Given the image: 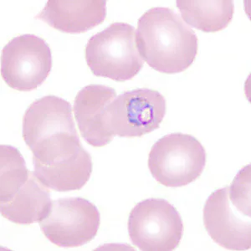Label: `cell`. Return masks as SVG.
<instances>
[{
	"instance_id": "1",
	"label": "cell",
	"mask_w": 251,
	"mask_h": 251,
	"mask_svg": "<svg viewBox=\"0 0 251 251\" xmlns=\"http://www.w3.org/2000/svg\"><path fill=\"white\" fill-rule=\"evenodd\" d=\"M136 45L143 61L164 74L183 72L198 53L195 32L173 9L151 8L138 20Z\"/></svg>"
},
{
	"instance_id": "2",
	"label": "cell",
	"mask_w": 251,
	"mask_h": 251,
	"mask_svg": "<svg viewBox=\"0 0 251 251\" xmlns=\"http://www.w3.org/2000/svg\"><path fill=\"white\" fill-rule=\"evenodd\" d=\"M203 224L214 242L229 251L251 248V166L231 185L212 193L203 207Z\"/></svg>"
},
{
	"instance_id": "3",
	"label": "cell",
	"mask_w": 251,
	"mask_h": 251,
	"mask_svg": "<svg viewBox=\"0 0 251 251\" xmlns=\"http://www.w3.org/2000/svg\"><path fill=\"white\" fill-rule=\"evenodd\" d=\"M0 211L18 225H31L46 217L51 206L50 191L26 167L16 148L0 146Z\"/></svg>"
},
{
	"instance_id": "4",
	"label": "cell",
	"mask_w": 251,
	"mask_h": 251,
	"mask_svg": "<svg viewBox=\"0 0 251 251\" xmlns=\"http://www.w3.org/2000/svg\"><path fill=\"white\" fill-rule=\"evenodd\" d=\"M86 60L96 76L118 82L131 80L144 65L136 45L134 26L117 22L93 35L86 45Z\"/></svg>"
},
{
	"instance_id": "5",
	"label": "cell",
	"mask_w": 251,
	"mask_h": 251,
	"mask_svg": "<svg viewBox=\"0 0 251 251\" xmlns=\"http://www.w3.org/2000/svg\"><path fill=\"white\" fill-rule=\"evenodd\" d=\"M207 154L203 145L192 135H166L152 146L149 168L162 185L178 188L193 183L203 173Z\"/></svg>"
},
{
	"instance_id": "6",
	"label": "cell",
	"mask_w": 251,
	"mask_h": 251,
	"mask_svg": "<svg viewBox=\"0 0 251 251\" xmlns=\"http://www.w3.org/2000/svg\"><path fill=\"white\" fill-rule=\"evenodd\" d=\"M127 228L132 244L143 251H174L183 238L181 215L163 199L137 203L129 214Z\"/></svg>"
},
{
	"instance_id": "7",
	"label": "cell",
	"mask_w": 251,
	"mask_h": 251,
	"mask_svg": "<svg viewBox=\"0 0 251 251\" xmlns=\"http://www.w3.org/2000/svg\"><path fill=\"white\" fill-rule=\"evenodd\" d=\"M51 68V50L35 34L12 39L1 53L2 78L9 87L19 92H31L41 86Z\"/></svg>"
},
{
	"instance_id": "8",
	"label": "cell",
	"mask_w": 251,
	"mask_h": 251,
	"mask_svg": "<svg viewBox=\"0 0 251 251\" xmlns=\"http://www.w3.org/2000/svg\"><path fill=\"white\" fill-rule=\"evenodd\" d=\"M97 206L82 198L52 201L48 214L40 221L44 235L62 248H75L91 242L100 227Z\"/></svg>"
},
{
	"instance_id": "9",
	"label": "cell",
	"mask_w": 251,
	"mask_h": 251,
	"mask_svg": "<svg viewBox=\"0 0 251 251\" xmlns=\"http://www.w3.org/2000/svg\"><path fill=\"white\" fill-rule=\"evenodd\" d=\"M167 111L166 99L149 88L135 89L116 97L106 109L109 130L121 137H140L159 128Z\"/></svg>"
},
{
	"instance_id": "10",
	"label": "cell",
	"mask_w": 251,
	"mask_h": 251,
	"mask_svg": "<svg viewBox=\"0 0 251 251\" xmlns=\"http://www.w3.org/2000/svg\"><path fill=\"white\" fill-rule=\"evenodd\" d=\"M117 97L114 89L102 85L83 87L75 98V118L81 137L95 148L111 143L115 135L106 125V109Z\"/></svg>"
},
{
	"instance_id": "11",
	"label": "cell",
	"mask_w": 251,
	"mask_h": 251,
	"mask_svg": "<svg viewBox=\"0 0 251 251\" xmlns=\"http://www.w3.org/2000/svg\"><path fill=\"white\" fill-rule=\"evenodd\" d=\"M106 16L105 0H49L35 19L60 32L81 34L102 23Z\"/></svg>"
},
{
	"instance_id": "12",
	"label": "cell",
	"mask_w": 251,
	"mask_h": 251,
	"mask_svg": "<svg viewBox=\"0 0 251 251\" xmlns=\"http://www.w3.org/2000/svg\"><path fill=\"white\" fill-rule=\"evenodd\" d=\"M176 3L184 22L206 33L226 29L234 16V2L231 0H177Z\"/></svg>"
}]
</instances>
